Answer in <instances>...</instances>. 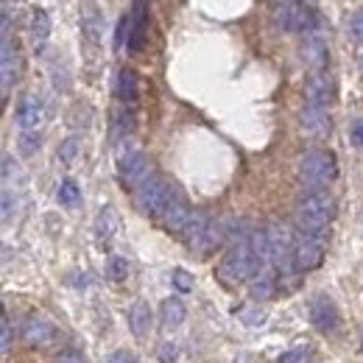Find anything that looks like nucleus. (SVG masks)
Masks as SVG:
<instances>
[{
	"instance_id": "obj_9",
	"label": "nucleus",
	"mask_w": 363,
	"mask_h": 363,
	"mask_svg": "<svg viewBox=\"0 0 363 363\" xmlns=\"http://www.w3.org/2000/svg\"><path fill=\"white\" fill-rule=\"evenodd\" d=\"M321 260H324V246L318 240L302 238L294 246V272H313L321 266Z\"/></svg>"
},
{
	"instance_id": "obj_2",
	"label": "nucleus",
	"mask_w": 363,
	"mask_h": 363,
	"mask_svg": "<svg viewBox=\"0 0 363 363\" xmlns=\"http://www.w3.org/2000/svg\"><path fill=\"white\" fill-rule=\"evenodd\" d=\"M260 266L263 263L252 252V235H246V238H240V240H235L229 246V252L224 255V260L218 266V279L224 285H238V282L252 279Z\"/></svg>"
},
{
	"instance_id": "obj_21",
	"label": "nucleus",
	"mask_w": 363,
	"mask_h": 363,
	"mask_svg": "<svg viewBox=\"0 0 363 363\" xmlns=\"http://www.w3.org/2000/svg\"><path fill=\"white\" fill-rule=\"evenodd\" d=\"M48 37H50V17H48V11L43 6H37L31 11V40H34L37 48H43L48 43Z\"/></svg>"
},
{
	"instance_id": "obj_34",
	"label": "nucleus",
	"mask_w": 363,
	"mask_h": 363,
	"mask_svg": "<svg viewBox=\"0 0 363 363\" xmlns=\"http://www.w3.org/2000/svg\"><path fill=\"white\" fill-rule=\"evenodd\" d=\"M0 347H3V355H9V350H11V321H9V316H3V324H0Z\"/></svg>"
},
{
	"instance_id": "obj_23",
	"label": "nucleus",
	"mask_w": 363,
	"mask_h": 363,
	"mask_svg": "<svg viewBox=\"0 0 363 363\" xmlns=\"http://www.w3.org/2000/svg\"><path fill=\"white\" fill-rule=\"evenodd\" d=\"M95 232H98L101 243H109V240H112V235L118 232V213H115V207H104V210L98 213V218H95Z\"/></svg>"
},
{
	"instance_id": "obj_29",
	"label": "nucleus",
	"mask_w": 363,
	"mask_h": 363,
	"mask_svg": "<svg viewBox=\"0 0 363 363\" xmlns=\"http://www.w3.org/2000/svg\"><path fill=\"white\" fill-rule=\"evenodd\" d=\"M79 148H82V140L79 137H67L59 143V160L62 162H73L79 157Z\"/></svg>"
},
{
	"instance_id": "obj_32",
	"label": "nucleus",
	"mask_w": 363,
	"mask_h": 363,
	"mask_svg": "<svg viewBox=\"0 0 363 363\" xmlns=\"http://www.w3.org/2000/svg\"><path fill=\"white\" fill-rule=\"evenodd\" d=\"M238 316L243 318L249 327H255V324H260L263 318H266V313L260 311V305H249V308H243V311H238Z\"/></svg>"
},
{
	"instance_id": "obj_24",
	"label": "nucleus",
	"mask_w": 363,
	"mask_h": 363,
	"mask_svg": "<svg viewBox=\"0 0 363 363\" xmlns=\"http://www.w3.org/2000/svg\"><path fill=\"white\" fill-rule=\"evenodd\" d=\"M184 316H187V308H184L182 299H165L160 305V318H162L165 327H179Z\"/></svg>"
},
{
	"instance_id": "obj_37",
	"label": "nucleus",
	"mask_w": 363,
	"mask_h": 363,
	"mask_svg": "<svg viewBox=\"0 0 363 363\" xmlns=\"http://www.w3.org/2000/svg\"><path fill=\"white\" fill-rule=\"evenodd\" d=\"M160 350H162V352H160V361H162V363L177 361V347H174V344H162Z\"/></svg>"
},
{
	"instance_id": "obj_39",
	"label": "nucleus",
	"mask_w": 363,
	"mask_h": 363,
	"mask_svg": "<svg viewBox=\"0 0 363 363\" xmlns=\"http://www.w3.org/2000/svg\"><path fill=\"white\" fill-rule=\"evenodd\" d=\"M106 363H137V361L132 358V355H126V352H115Z\"/></svg>"
},
{
	"instance_id": "obj_11",
	"label": "nucleus",
	"mask_w": 363,
	"mask_h": 363,
	"mask_svg": "<svg viewBox=\"0 0 363 363\" xmlns=\"http://www.w3.org/2000/svg\"><path fill=\"white\" fill-rule=\"evenodd\" d=\"M43 115H45V109H43V101L37 95H26L17 106V112H14L17 126L23 132H37V126L43 123Z\"/></svg>"
},
{
	"instance_id": "obj_27",
	"label": "nucleus",
	"mask_w": 363,
	"mask_h": 363,
	"mask_svg": "<svg viewBox=\"0 0 363 363\" xmlns=\"http://www.w3.org/2000/svg\"><path fill=\"white\" fill-rule=\"evenodd\" d=\"M279 363H313V347L311 344H299V347H294V350H288Z\"/></svg>"
},
{
	"instance_id": "obj_20",
	"label": "nucleus",
	"mask_w": 363,
	"mask_h": 363,
	"mask_svg": "<svg viewBox=\"0 0 363 363\" xmlns=\"http://www.w3.org/2000/svg\"><path fill=\"white\" fill-rule=\"evenodd\" d=\"M129 327L137 338H145L148 330H151V308L145 302H135L129 308Z\"/></svg>"
},
{
	"instance_id": "obj_16",
	"label": "nucleus",
	"mask_w": 363,
	"mask_h": 363,
	"mask_svg": "<svg viewBox=\"0 0 363 363\" xmlns=\"http://www.w3.org/2000/svg\"><path fill=\"white\" fill-rule=\"evenodd\" d=\"M115 95H118V101H121L123 106H135L137 98H140V82H137L135 70L123 67V70L118 73V82H115Z\"/></svg>"
},
{
	"instance_id": "obj_10",
	"label": "nucleus",
	"mask_w": 363,
	"mask_h": 363,
	"mask_svg": "<svg viewBox=\"0 0 363 363\" xmlns=\"http://www.w3.org/2000/svg\"><path fill=\"white\" fill-rule=\"evenodd\" d=\"M299 126H302L305 135H311V137H327L333 132L330 112L321 109V106H305L302 115H299Z\"/></svg>"
},
{
	"instance_id": "obj_8",
	"label": "nucleus",
	"mask_w": 363,
	"mask_h": 363,
	"mask_svg": "<svg viewBox=\"0 0 363 363\" xmlns=\"http://www.w3.org/2000/svg\"><path fill=\"white\" fill-rule=\"evenodd\" d=\"M305 98H308V106H321L327 109V104H333L335 98V84L327 73H313L308 82H305Z\"/></svg>"
},
{
	"instance_id": "obj_14",
	"label": "nucleus",
	"mask_w": 363,
	"mask_h": 363,
	"mask_svg": "<svg viewBox=\"0 0 363 363\" xmlns=\"http://www.w3.org/2000/svg\"><path fill=\"white\" fill-rule=\"evenodd\" d=\"M299 56H302V62H305L308 67H313L316 73H321V67L330 62L327 43H324L321 37H313V34L302 40V45H299Z\"/></svg>"
},
{
	"instance_id": "obj_1",
	"label": "nucleus",
	"mask_w": 363,
	"mask_h": 363,
	"mask_svg": "<svg viewBox=\"0 0 363 363\" xmlns=\"http://www.w3.org/2000/svg\"><path fill=\"white\" fill-rule=\"evenodd\" d=\"M335 199L327 190H308L296 201V227L308 240H324L327 227L335 218Z\"/></svg>"
},
{
	"instance_id": "obj_17",
	"label": "nucleus",
	"mask_w": 363,
	"mask_h": 363,
	"mask_svg": "<svg viewBox=\"0 0 363 363\" xmlns=\"http://www.w3.org/2000/svg\"><path fill=\"white\" fill-rule=\"evenodd\" d=\"M207 227H210V218H207L204 213H193V216H190L187 227L182 229V240L187 243V249L199 252V246H201V240H204V235H207Z\"/></svg>"
},
{
	"instance_id": "obj_28",
	"label": "nucleus",
	"mask_w": 363,
	"mask_h": 363,
	"mask_svg": "<svg viewBox=\"0 0 363 363\" xmlns=\"http://www.w3.org/2000/svg\"><path fill=\"white\" fill-rule=\"evenodd\" d=\"M40 145H43V137L37 135V132H23L20 140H17V148H20L23 157H34L40 151Z\"/></svg>"
},
{
	"instance_id": "obj_30",
	"label": "nucleus",
	"mask_w": 363,
	"mask_h": 363,
	"mask_svg": "<svg viewBox=\"0 0 363 363\" xmlns=\"http://www.w3.org/2000/svg\"><path fill=\"white\" fill-rule=\"evenodd\" d=\"M171 282H174V288H177V291H182V294L193 291V285H196L193 274L184 272V269H174V272H171Z\"/></svg>"
},
{
	"instance_id": "obj_31",
	"label": "nucleus",
	"mask_w": 363,
	"mask_h": 363,
	"mask_svg": "<svg viewBox=\"0 0 363 363\" xmlns=\"http://www.w3.org/2000/svg\"><path fill=\"white\" fill-rule=\"evenodd\" d=\"M129 34H132V20L121 17L118 31H115V50H123V45H129Z\"/></svg>"
},
{
	"instance_id": "obj_7",
	"label": "nucleus",
	"mask_w": 363,
	"mask_h": 363,
	"mask_svg": "<svg viewBox=\"0 0 363 363\" xmlns=\"http://www.w3.org/2000/svg\"><path fill=\"white\" fill-rule=\"evenodd\" d=\"M311 324L321 330V333H327V335H333V333H338V327H341V313H338V308L333 305V299H327V296H316L313 299V305H311Z\"/></svg>"
},
{
	"instance_id": "obj_5",
	"label": "nucleus",
	"mask_w": 363,
	"mask_h": 363,
	"mask_svg": "<svg viewBox=\"0 0 363 363\" xmlns=\"http://www.w3.org/2000/svg\"><path fill=\"white\" fill-rule=\"evenodd\" d=\"M274 23L282 28V31H291V34H308L316 28L318 17L311 6H305L302 0H282V6L277 9L274 14Z\"/></svg>"
},
{
	"instance_id": "obj_4",
	"label": "nucleus",
	"mask_w": 363,
	"mask_h": 363,
	"mask_svg": "<svg viewBox=\"0 0 363 363\" xmlns=\"http://www.w3.org/2000/svg\"><path fill=\"white\" fill-rule=\"evenodd\" d=\"M171 196H174L171 184L162 179V177L151 174L148 179L140 184V187H135V207L143 213V216L160 218V216H162V210L168 207Z\"/></svg>"
},
{
	"instance_id": "obj_19",
	"label": "nucleus",
	"mask_w": 363,
	"mask_h": 363,
	"mask_svg": "<svg viewBox=\"0 0 363 363\" xmlns=\"http://www.w3.org/2000/svg\"><path fill=\"white\" fill-rule=\"evenodd\" d=\"M229 238V221L224 218H210V227H207V235H204V240H201V246H199V255H210L213 249H218L224 240Z\"/></svg>"
},
{
	"instance_id": "obj_22",
	"label": "nucleus",
	"mask_w": 363,
	"mask_h": 363,
	"mask_svg": "<svg viewBox=\"0 0 363 363\" xmlns=\"http://www.w3.org/2000/svg\"><path fill=\"white\" fill-rule=\"evenodd\" d=\"M82 31L87 34V40L90 43H98L101 40V31H104V20H101V11L87 3L84 9H82Z\"/></svg>"
},
{
	"instance_id": "obj_36",
	"label": "nucleus",
	"mask_w": 363,
	"mask_h": 363,
	"mask_svg": "<svg viewBox=\"0 0 363 363\" xmlns=\"http://www.w3.org/2000/svg\"><path fill=\"white\" fill-rule=\"evenodd\" d=\"M350 140H352L358 148H363V121H355V123L350 126Z\"/></svg>"
},
{
	"instance_id": "obj_18",
	"label": "nucleus",
	"mask_w": 363,
	"mask_h": 363,
	"mask_svg": "<svg viewBox=\"0 0 363 363\" xmlns=\"http://www.w3.org/2000/svg\"><path fill=\"white\" fill-rule=\"evenodd\" d=\"M274 288H277V277H274V266H260L255 277L249 279V291H252V296H257V299H269L274 294Z\"/></svg>"
},
{
	"instance_id": "obj_12",
	"label": "nucleus",
	"mask_w": 363,
	"mask_h": 363,
	"mask_svg": "<svg viewBox=\"0 0 363 363\" xmlns=\"http://www.w3.org/2000/svg\"><path fill=\"white\" fill-rule=\"evenodd\" d=\"M132 34H129V53H140L145 43V28H148V0H132Z\"/></svg>"
},
{
	"instance_id": "obj_25",
	"label": "nucleus",
	"mask_w": 363,
	"mask_h": 363,
	"mask_svg": "<svg viewBox=\"0 0 363 363\" xmlns=\"http://www.w3.org/2000/svg\"><path fill=\"white\" fill-rule=\"evenodd\" d=\"M56 199H59L62 207H76V204L82 201V190H79V184L73 179H65V182H59Z\"/></svg>"
},
{
	"instance_id": "obj_3",
	"label": "nucleus",
	"mask_w": 363,
	"mask_h": 363,
	"mask_svg": "<svg viewBox=\"0 0 363 363\" xmlns=\"http://www.w3.org/2000/svg\"><path fill=\"white\" fill-rule=\"evenodd\" d=\"M338 177V162L333 151L313 148L299 160V179L305 182L311 190H321Z\"/></svg>"
},
{
	"instance_id": "obj_35",
	"label": "nucleus",
	"mask_w": 363,
	"mask_h": 363,
	"mask_svg": "<svg viewBox=\"0 0 363 363\" xmlns=\"http://www.w3.org/2000/svg\"><path fill=\"white\" fill-rule=\"evenodd\" d=\"M14 207H17V199H11V190H3V221L11 218Z\"/></svg>"
},
{
	"instance_id": "obj_33",
	"label": "nucleus",
	"mask_w": 363,
	"mask_h": 363,
	"mask_svg": "<svg viewBox=\"0 0 363 363\" xmlns=\"http://www.w3.org/2000/svg\"><path fill=\"white\" fill-rule=\"evenodd\" d=\"M350 34H352V40L363 43V9H358V11L350 17Z\"/></svg>"
},
{
	"instance_id": "obj_6",
	"label": "nucleus",
	"mask_w": 363,
	"mask_h": 363,
	"mask_svg": "<svg viewBox=\"0 0 363 363\" xmlns=\"http://www.w3.org/2000/svg\"><path fill=\"white\" fill-rule=\"evenodd\" d=\"M126 145L118 148V174L121 182L129 184V187H140L143 182L148 179V157L137 148L132 140H123Z\"/></svg>"
},
{
	"instance_id": "obj_38",
	"label": "nucleus",
	"mask_w": 363,
	"mask_h": 363,
	"mask_svg": "<svg viewBox=\"0 0 363 363\" xmlns=\"http://www.w3.org/2000/svg\"><path fill=\"white\" fill-rule=\"evenodd\" d=\"M53 363H84V361H82L76 352H65V355H59V358H56Z\"/></svg>"
},
{
	"instance_id": "obj_13",
	"label": "nucleus",
	"mask_w": 363,
	"mask_h": 363,
	"mask_svg": "<svg viewBox=\"0 0 363 363\" xmlns=\"http://www.w3.org/2000/svg\"><path fill=\"white\" fill-rule=\"evenodd\" d=\"M190 216H193V210L187 207V201H184L182 196H171V201H168V207L162 210L160 221H162V227L168 229V232H179L182 235V229L187 227Z\"/></svg>"
},
{
	"instance_id": "obj_15",
	"label": "nucleus",
	"mask_w": 363,
	"mask_h": 363,
	"mask_svg": "<svg viewBox=\"0 0 363 363\" xmlns=\"http://www.w3.org/2000/svg\"><path fill=\"white\" fill-rule=\"evenodd\" d=\"M50 338H53V327L48 324L45 318L28 316L23 321V341L28 347H45Z\"/></svg>"
},
{
	"instance_id": "obj_26",
	"label": "nucleus",
	"mask_w": 363,
	"mask_h": 363,
	"mask_svg": "<svg viewBox=\"0 0 363 363\" xmlns=\"http://www.w3.org/2000/svg\"><path fill=\"white\" fill-rule=\"evenodd\" d=\"M106 277H109L112 282H123V279L129 277V260L121 257V255H112L109 263H106Z\"/></svg>"
}]
</instances>
